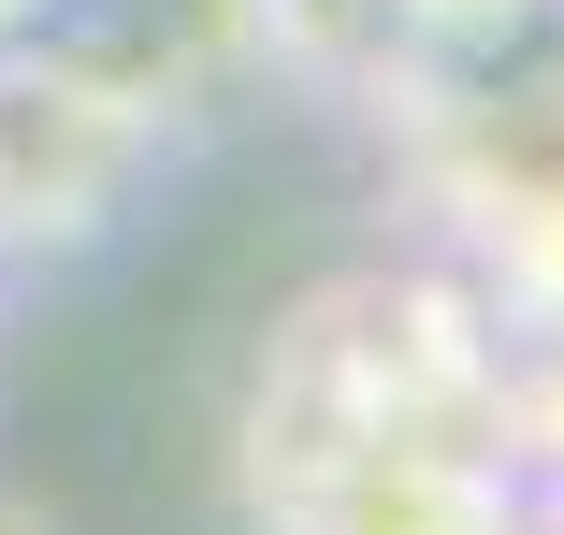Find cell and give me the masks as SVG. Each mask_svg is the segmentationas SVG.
Instances as JSON below:
<instances>
[{
  "label": "cell",
  "instance_id": "1",
  "mask_svg": "<svg viewBox=\"0 0 564 535\" xmlns=\"http://www.w3.org/2000/svg\"><path fill=\"white\" fill-rule=\"evenodd\" d=\"M405 30H434V44H492V30H521L535 0H391Z\"/></svg>",
  "mask_w": 564,
  "mask_h": 535
},
{
  "label": "cell",
  "instance_id": "2",
  "mask_svg": "<svg viewBox=\"0 0 564 535\" xmlns=\"http://www.w3.org/2000/svg\"><path fill=\"white\" fill-rule=\"evenodd\" d=\"M0 535H58V521H44V506H15V492H0Z\"/></svg>",
  "mask_w": 564,
  "mask_h": 535
},
{
  "label": "cell",
  "instance_id": "3",
  "mask_svg": "<svg viewBox=\"0 0 564 535\" xmlns=\"http://www.w3.org/2000/svg\"><path fill=\"white\" fill-rule=\"evenodd\" d=\"M15 15H30V0H0V30H15Z\"/></svg>",
  "mask_w": 564,
  "mask_h": 535
}]
</instances>
